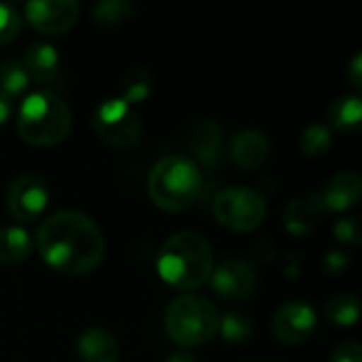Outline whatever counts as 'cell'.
I'll use <instances>...</instances> for the list:
<instances>
[{
  "instance_id": "2e32d148",
  "label": "cell",
  "mask_w": 362,
  "mask_h": 362,
  "mask_svg": "<svg viewBox=\"0 0 362 362\" xmlns=\"http://www.w3.org/2000/svg\"><path fill=\"white\" fill-rule=\"evenodd\" d=\"M221 129L214 121L210 119H202L199 123H195L191 138H189V148L193 151V155L206 163V165H216L218 157H221Z\"/></svg>"
},
{
  "instance_id": "6da1fadb",
  "label": "cell",
  "mask_w": 362,
  "mask_h": 362,
  "mask_svg": "<svg viewBox=\"0 0 362 362\" xmlns=\"http://www.w3.org/2000/svg\"><path fill=\"white\" fill-rule=\"evenodd\" d=\"M36 246L49 267L74 276L93 272L106 248L98 225L74 210L49 216L36 231Z\"/></svg>"
},
{
  "instance_id": "d6986e66",
  "label": "cell",
  "mask_w": 362,
  "mask_h": 362,
  "mask_svg": "<svg viewBox=\"0 0 362 362\" xmlns=\"http://www.w3.org/2000/svg\"><path fill=\"white\" fill-rule=\"evenodd\" d=\"M327 117L335 129H354L362 119V100L358 95H341L329 106Z\"/></svg>"
},
{
  "instance_id": "3957f363",
  "label": "cell",
  "mask_w": 362,
  "mask_h": 362,
  "mask_svg": "<svg viewBox=\"0 0 362 362\" xmlns=\"http://www.w3.org/2000/svg\"><path fill=\"white\" fill-rule=\"evenodd\" d=\"M70 127L72 112L53 91H34L19 106L17 132L32 146H55L66 140Z\"/></svg>"
},
{
  "instance_id": "5b68a950",
  "label": "cell",
  "mask_w": 362,
  "mask_h": 362,
  "mask_svg": "<svg viewBox=\"0 0 362 362\" xmlns=\"http://www.w3.org/2000/svg\"><path fill=\"white\" fill-rule=\"evenodd\" d=\"M216 308L199 297L185 295L170 303L165 312V331L182 348H193L210 341L218 333Z\"/></svg>"
},
{
  "instance_id": "4316f807",
  "label": "cell",
  "mask_w": 362,
  "mask_h": 362,
  "mask_svg": "<svg viewBox=\"0 0 362 362\" xmlns=\"http://www.w3.org/2000/svg\"><path fill=\"white\" fill-rule=\"evenodd\" d=\"M333 233L341 244H348V246L361 244V225H358V218H354V216L339 218L333 227Z\"/></svg>"
},
{
  "instance_id": "d4e9b609",
  "label": "cell",
  "mask_w": 362,
  "mask_h": 362,
  "mask_svg": "<svg viewBox=\"0 0 362 362\" xmlns=\"http://www.w3.org/2000/svg\"><path fill=\"white\" fill-rule=\"evenodd\" d=\"M333 146V136L331 129L327 125H308L301 132L299 138V148L303 151V155L308 157H322L325 153H329V148Z\"/></svg>"
},
{
  "instance_id": "ba28073f",
  "label": "cell",
  "mask_w": 362,
  "mask_h": 362,
  "mask_svg": "<svg viewBox=\"0 0 362 362\" xmlns=\"http://www.w3.org/2000/svg\"><path fill=\"white\" fill-rule=\"evenodd\" d=\"M49 191L34 174H19L6 189V210L19 223H34L47 208Z\"/></svg>"
},
{
  "instance_id": "44dd1931",
  "label": "cell",
  "mask_w": 362,
  "mask_h": 362,
  "mask_svg": "<svg viewBox=\"0 0 362 362\" xmlns=\"http://www.w3.org/2000/svg\"><path fill=\"white\" fill-rule=\"evenodd\" d=\"M358 299L354 295H335L333 299H329L327 308H325V314L327 318L337 325V327H354L356 320H358V314H361V308H358Z\"/></svg>"
},
{
  "instance_id": "8992f818",
  "label": "cell",
  "mask_w": 362,
  "mask_h": 362,
  "mask_svg": "<svg viewBox=\"0 0 362 362\" xmlns=\"http://www.w3.org/2000/svg\"><path fill=\"white\" fill-rule=\"evenodd\" d=\"M212 212L218 225L227 227L229 231L246 233L263 225L267 216V206L261 193H257L255 189L229 187L214 197Z\"/></svg>"
},
{
  "instance_id": "83f0119b",
  "label": "cell",
  "mask_w": 362,
  "mask_h": 362,
  "mask_svg": "<svg viewBox=\"0 0 362 362\" xmlns=\"http://www.w3.org/2000/svg\"><path fill=\"white\" fill-rule=\"evenodd\" d=\"M331 362H362V350L354 341H344L331 352Z\"/></svg>"
},
{
  "instance_id": "ffe728a7",
  "label": "cell",
  "mask_w": 362,
  "mask_h": 362,
  "mask_svg": "<svg viewBox=\"0 0 362 362\" xmlns=\"http://www.w3.org/2000/svg\"><path fill=\"white\" fill-rule=\"evenodd\" d=\"M28 85H30V81L19 62H15V59L0 62V95L2 98L13 102L28 89Z\"/></svg>"
},
{
  "instance_id": "1f68e13d",
  "label": "cell",
  "mask_w": 362,
  "mask_h": 362,
  "mask_svg": "<svg viewBox=\"0 0 362 362\" xmlns=\"http://www.w3.org/2000/svg\"><path fill=\"white\" fill-rule=\"evenodd\" d=\"M165 362H197V361H195V356H193V354H189V352H176V354H172V356H170Z\"/></svg>"
},
{
  "instance_id": "484cf974",
  "label": "cell",
  "mask_w": 362,
  "mask_h": 362,
  "mask_svg": "<svg viewBox=\"0 0 362 362\" xmlns=\"http://www.w3.org/2000/svg\"><path fill=\"white\" fill-rule=\"evenodd\" d=\"M21 30V15L13 4H0V47L13 42Z\"/></svg>"
},
{
  "instance_id": "e0dca14e",
  "label": "cell",
  "mask_w": 362,
  "mask_h": 362,
  "mask_svg": "<svg viewBox=\"0 0 362 362\" xmlns=\"http://www.w3.org/2000/svg\"><path fill=\"white\" fill-rule=\"evenodd\" d=\"M32 252V238L21 227H2L0 229V263L17 265L25 261Z\"/></svg>"
},
{
  "instance_id": "4fadbf2b",
  "label": "cell",
  "mask_w": 362,
  "mask_h": 362,
  "mask_svg": "<svg viewBox=\"0 0 362 362\" xmlns=\"http://www.w3.org/2000/svg\"><path fill=\"white\" fill-rule=\"evenodd\" d=\"M272 153L269 140L259 129H244L238 132L231 140V159L235 165L244 170H257L261 168Z\"/></svg>"
},
{
  "instance_id": "8fae6325",
  "label": "cell",
  "mask_w": 362,
  "mask_h": 362,
  "mask_svg": "<svg viewBox=\"0 0 362 362\" xmlns=\"http://www.w3.org/2000/svg\"><path fill=\"white\" fill-rule=\"evenodd\" d=\"M212 286L214 291L229 301H238L248 297L257 286V272L248 261L242 259H229L221 263L212 272Z\"/></svg>"
},
{
  "instance_id": "cb8c5ba5",
  "label": "cell",
  "mask_w": 362,
  "mask_h": 362,
  "mask_svg": "<svg viewBox=\"0 0 362 362\" xmlns=\"http://www.w3.org/2000/svg\"><path fill=\"white\" fill-rule=\"evenodd\" d=\"M218 333L227 344H244L252 335V322L246 314L229 312L223 318H218Z\"/></svg>"
},
{
  "instance_id": "30bf717a",
  "label": "cell",
  "mask_w": 362,
  "mask_h": 362,
  "mask_svg": "<svg viewBox=\"0 0 362 362\" xmlns=\"http://www.w3.org/2000/svg\"><path fill=\"white\" fill-rule=\"evenodd\" d=\"M272 331L282 344H303L316 331V312L303 301H288L274 314Z\"/></svg>"
},
{
  "instance_id": "ac0fdd59",
  "label": "cell",
  "mask_w": 362,
  "mask_h": 362,
  "mask_svg": "<svg viewBox=\"0 0 362 362\" xmlns=\"http://www.w3.org/2000/svg\"><path fill=\"white\" fill-rule=\"evenodd\" d=\"M316 216H320V210H318L314 197L293 199V202H288V206L284 210V225L293 235L303 238L314 229Z\"/></svg>"
},
{
  "instance_id": "52a82bcc",
  "label": "cell",
  "mask_w": 362,
  "mask_h": 362,
  "mask_svg": "<svg viewBox=\"0 0 362 362\" xmlns=\"http://www.w3.org/2000/svg\"><path fill=\"white\" fill-rule=\"evenodd\" d=\"M93 132L112 148H134L142 138V123L134 106L121 98L104 100L91 117Z\"/></svg>"
},
{
  "instance_id": "7a4b0ae2",
  "label": "cell",
  "mask_w": 362,
  "mask_h": 362,
  "mask_svg": "<svg viewBox=\"0 0 362 362\" xmlns=\"http://www.w3.org/2000/svg\"><path fill=\"white\" fill-rule=\"evenodd\" d=\"M161 280L178 291L204 286L212 272V248L208 240L195 231H178L168 238L157 257Z\"/></svg>"
},
{
  "instance_id": "9a60e30c",
  "label": "cell",
  "mask_w": 362,
  "mask_h": 362,
  "mask_svg": "<svg viewBox=\"0 0 362 362\" xmlns=\"http://www.w3.org/2000/svg\"><path fill=\"white\" fill-rule=\"evenodd\" d=\"M76 354L81 362H119V344L112 333L93 327L78 335Z\"/></svg>"
},
{
  "instance_id": "277c9868",
  "label": "cell",
  "mask_w": 362,
  "mask_h": 362,
  "mask_svg": "<svg viewBox=\"0 0 362 362\" xmlns=\"http://www.w3.org/2000/svg\"><path fill=\"white\" fill-rule=\"evenodd\" d=\"M199 193L202 172L191 159L170 155L153 165L148 176V195L157 208L165 212H182L197 202Z\"/></svg>"
},
{
  "instance_id": "4dcf8cb0",
  "label": "cell",
  "mask_w": 362,
  "mask_h": 362,
  "mask_svg": "<svg viewBox=\"0 0 362 362\" xmlns=\"http://www.w3.org/2000/svg\"><path fill=\"white\" fill-rule=\"evenodd\" d=\"M11 119V102L0 95V125H4Z\"/></svg>"
},
{
  "instance_id": "5bb4252c",
  "label": "cell",
  "mask_w": 362,
  "mask_h": 362,
  "mask_svg": "<svg viewBox=\"0 0 362 362\" xmlns=\"http://www.w3.org/2000/svg\"><path fill=\"white\" fill-rule=\"evenodd\" d=\"M21 68L28 81L34 83H53L59 72V53L49 42H32L23 51Z\"/></svg>"
},
{
  "instance_id": "7c38bea8",
  "label": "cell",
  "mask_w": 362,
  "mask_h": 362,
  "mask_svg": "<svg viewBox=\"0 0 362 362\" xmlns=\"http://www.w3.org/2000/svg\"><path fill=\"white\" fill-rule=\"evenodd\" d=\"M361 195V176L356 172H339L325 185V189L318 195H314V202H316L320 214H325V212H344V210L356 206Z\"/></svg>"
},
{
  "instance_id": "f1b7e54d",
  "label": "cell",
  "mask_w": 362,
  "mask_h": 362,
  "mask_svg": "<svg viewBox=\"0 0 362 362\" xmlns=\"http://www.w3.org/2000/svg\"><path fill=\"white\" fill-rule=\"evenodd\" d=\"M348 265H350V259H348L341 250H331V252H327L325 259H322V267H325V272L331 274V276L344 274V272L348 269Z\"/></svg>"
},
{
  "instance_id": "f546056e",
  "label": "cell",
  "mask_w": 362,
  "mask_h": 362,
  "mask_svg": "<svg viewBox=\"0 0 362 362\" xmlns=\"http://www.w3.org/2000/svg\"><path fill=\"white\" fill-rule=\"evenodd\" d=\"M348 78H350V83H352L356 89H358V87H362V55L361 53H356V55H354V59H352V64H350Z\"/></svg>"
},
{
  "instance_id": "7402d4cb",
  "label": "cell",
  "mask_w": 362,
  "mask_h": 362,
  "mask_svg": "<svg viewBox=\"0 0 362 362\" xmlns=\"http://www.w3.org/2000/svg\"><path fill=\"white\" fill-rule=\"evenodd\" d=\"M134 15V4L127 0H102L93 8V19L100 28H117Z\"/></svg>"
},
{
  "instance_id": "9c48e42d",
  "label": "cell",
  "mask_w": 362,
  "mask_h": 362,
  "mask_svg": "<svg viewBox=\"0 0 362 362\" xmlns=\"http://www.w3.org/2000/svg\"><path fill=\"white\" fill-rule=\"evenodd\" d=\"M25 19L34 30L55 36L64 34L78 19L81 6L76 0H34L25 4Z\"/></svg>"
},
{
  "instance_id": "603a6c76",
  "label": "cell",
  "mask_w": 362,
  "mask_h": 362,
  "mask_svg": "<svg viewBox=\"0 0 362 362\" xmlns=\"http://www.w3.org/2000/svg\"><path fill=\"white\" fill-rule=\"evenodd\" d=\"M151 89H153L151 72L146 68H134L123 78V89H121L123 95H121V100H125L129 106L138 104V102H144L151 95Z\"/></svg>"
}]
</instances>
